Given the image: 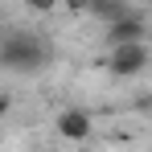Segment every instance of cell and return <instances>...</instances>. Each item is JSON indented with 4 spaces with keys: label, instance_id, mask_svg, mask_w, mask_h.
Segmentation results:
<instances>
[{
    "label": "cell",
    "instance_id": "6da1fadb",
    "mask_svg": "<svg viewBox=\"0 0 152 152\" xmlns=\"http://www.w3.org/2000/svg\"><path fill=\"white\" fill-rule=\"evenodd\" d=\"M41 62H45V45L33 33H8L0 41V66H8V70H33Z\"/></svg>",
    "mask_w": 152,
    "mask_h": 152
},
{
    "label": "cell",
    "instance_id": "7a4b0ae2",
    "mask_svg": "<svg viewBox=\"0 0 152 152\" xmlns=\"http://www.w3.org/2000/svg\"><path fill=\"white\" fill-rule=\"evenodd\" d=\"M144 62H148L144 41H119L111 50V70L115 74H136V70H144Z\"/></svg>",
    "mask_w": 152,
    "mask_h": 152
},
{
    "label": "cell",
    "instance_id": "3957f363",
    "mask_svg": "<svg viewBox=\"0 0 152 152\" xmlns=\"http://www.w3.org/2000/svg\"><path fill=\"white\" fill-rule=\"evenodd\" d=\"M140 37H144L140 12H119V17L111 21V45H119V41H140Z\"/></svg>",
    "mask_w": 152,
    "mask_h": 152
},
{
    "label": "cell",
    "instance_id": "277c9868",
    "mask_svg": "<svg viewBox=\"0 0 152 152\" xmlns=\"http://www.w3.org/2000/svg\"><path fill=\"white\" fill-rule=\"evenodd\" d=\"M58 127H62V136H70V140H86V132H91V119H86L82 111H66V115L58 119Z\"/></svg>",
    "mask_w": 152,
    "mask_h": 152
},
{
    "label": "cell",
    "instance_id": "5b68a950",
    "mask_svg": "<svg viewBox=\"0 0 152 152\" xmlns=\"http://www.w3.org/2000/svg\"><path fill=\"white\" fill-rule=\"evenodd\" d=\"M86 12H91L95 21H107V25H111L119 12H127V0H91V8H86Z\"/></svg>",
    "mask_w": 152,
    "mask_h": 152
},
{
    "label": "cell",
    "instance_id": "8992f818",
    "mask_svg": "<svg viewBox=\"0 0 152 152\" xmlns=\"http://www.w3.org/2000/svg\"><path fill=\"white\" fill-rule=\"evenodd\" d=\"M29 8H37V12H50V8H58V0H29Z\"/></svg>",
    "mask_w": 152,
    "mask_h": 152
},
{
    "label": "cell",
    "instance_id": "52a82bcc",
    "mask_svg": "<svg viewBox=\"0 0 152 152\" xmlns=\"http://www.w3.org/2000/svg\"><path fill=\"white\" fill-rule=\"evenodd\" d=\"M62 4H66L70 12H86V8H91V0H62Z\"/></svg>",
    "mask_w": 152,
    "mask_h": 152
},
{
    "label": "cell",
    "instance_id": "ba28073f",
    "mask_svg": "<svg viewBox=\"0 0 152 152\" xmlns=\"http://www.w3.org/2000/svg\"><path fill=\"white\" fill-rule=\"evenodd\" d=\"M4 111H8V99H4V95H0V115H4Z\"/></svg>",
    "mask_w": 152,
    "mask_h": 152
}]
</instances>
